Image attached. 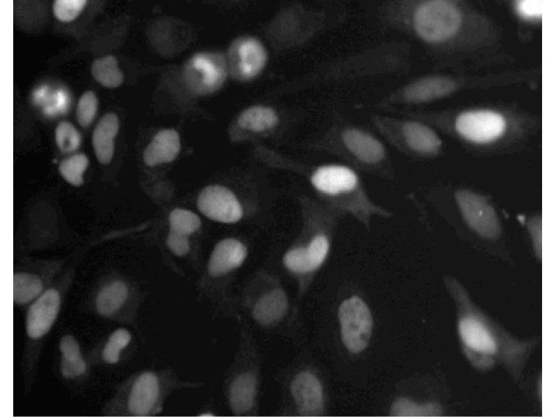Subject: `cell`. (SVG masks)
<instances>
[{"label": "cell", "instance_id": "obj_1", "mask_svg": "<svg viewBox=\"0 0 556 417\" xmlns=\"http://www.w3.org/2000/svg\"><path fill=\"white\" fill-rule=\"evenodd\" d=\"M290 169L302 177L315 197L350 216L369 230L377 218H389L392 213L369 195L359 173L342 163L314 165L295 162Z\"/></svg>", "mask_w": 556, "mask_h": 417}, {"label": "cell", "instance_id": "obj_2", "mask_svg": "<svg viewBox=\"0 0 556 417\" xmlns=\"http://www.w3.org/2000/svg\"><path fill=\"white\" fill-rule=\"evenodd\" d=\"M301 224L295 239L284 254L282 263L291 274L307 277L325 263L345 216L312 195L298 197Z\"/></svg>", "mask_w": 556, "mask_h": 417}, {"label": "cell", "instance_id": "obj_3", "mask_svg": "<svg viewBox=\"0 0 556 417\" xmlns=\"http://www.w3.org/2000/svg\"><path fill=\"white\" fill-rule=\"evenodd\" d=\"M236 319L238 343L223 379V394L234 416H254L258 414L261 381L259 350L247 319L240 314Z\"/></svg>", "mask_w": 556, "mask_h": 417}, {"label": "cell", "instance_id": "obj_4", "mask_svg": "<svg viewBox=\"0 0 556 417\" xmlns=\"http://www.w3.org/2000/svg\"><path fill=\"white\" fill-rule=\"evenodd\" d=\"M316 147L341 158L359 173L391 179L393 169L384 143L371 133L347 126L329 135Z\"/></svg>", "mask_w": 556, "mask_h": 417}, {"label": "cell", "instance_id": "obj_5", "mask_svg": "<svg viewBox=\"0 0 556 417\" xmlns=\"http://www.w3.org/2000/svg\"><path fill=\"white\" fill-rule=\"evenodd\" d=\"M450 287L459 307L458 332L462 348L471 363L480 370L493 367L500 359L502 343L493 327L477 312L462 288L454 282Z\"/></svg>", "mask_w": 556, "mask_h": 417}, {"label": "cell", "instance_id": "obj_6", "mask_svg": "<svg viewBox=\"0 0 556 417\" xmlns=\"http://www.w3.org/2000/svg\"><path fill=\"white\" fill-rule=\"evenodd\" d=\"M203 385L200 382L184 380L171 368L159 372L145 371L138 375L132 384L128 409L137 416L158 414L162 411L165 401L173 392L200 388Z\"/></svg>", "mask_w": 556, "mask_h": 417}, {"label": "cell", "instance_id": "obj_7", "mask_svg": "<svg viewBox=\"0 0 556 417\" xmlns=\"http://www.w3.org/2000/svg\"><path fill=\"white\" fill-rule=\"evenodd\" d=\"M273 281L266 275L252 280L236 297L237 314L240 310L246 314L245 318L262 328L281 322L288 312V300L285 291Z\"/></svg>", "mask_w": 556, "mask_h": 417}, {"label": "cell", "instance_id": "obj_8", "mask_svg": "<svg viewBox=\"0 0 556 417\" xmlns=\"http://www.w3.org/2000/svg\"><path fill=\"white\" fill-rule=\"evenodd\" d=\"M413 23L416 33L429 42L448 39L458 30L461 15L458 8L445 1H431L416 10Z\"/></svg>", "mask_w": 556, "mask_h": 417}, {"label": "cell", "instance_id": "obj_9", "mask_svg": "<svg viewBox=\"0 0 556 417\" xmlns=\"http://www.w3.org/2000/svg\"><path fill=\"white\" fill-rule=\"evenodd\" d=\"M228 72L224 57L218 53H199L185 65L183 78L188 88L197 95H208L224 83Z\"/></svg>", "mask_w": 556, "mask_h": 417}, {"label": "cell", "instance_id": "obj_10", "mask_svg": "<svg viewBox=\"0 0 556 417\" xmlns=\"http://www.w3.org/2000/svg\"><path fill=\"white\" fill-rule=\"evenodd\" d=\"M342 341L353 353L363 351L368 345L372 332L373 319L366 304L353 296L341 303L338 309Z\"/></svg>", "mask_w": 556, "mask_h": 417}, {"label": "cell", "instance_id": "obj_11", "mask_svg": "<svg viewBox=\"0 0 556 417\" xmlns=\"http://www.w3.org/2000/svg\"><path fill=\"white\" fill-rule=\"evenodd\" d=\"M456 199L468 224L480 236L496 238L500 226L493 206L481 195L461 190L456 193Z\"/></svg>", "mask_w": 556, "mask_h": 417}, {"label": "cell", "instance_id": "obj_12", "mask_svg": "<svg viewBox=\"0 0 556 417\" xmlns=\"http://www.w3.org/2000/svg\"><path fill=\"white\" fill-rule=\"evenodd\" d=\"M267 54L262 44L255 38L247 37L236 40L228 53V68L231 76L240 81L256 76L263 69Z\"/></svg>", "mask_w": 556, "mask_h": 417}, {"label": "cell", "instance_id": "obj_13", "mask_svg": "<svg viewBox=\"0 0 556 417\" xmlns=\"http://www.w3.org/2000/svg\"><path fill=\"white\" fill-rule=\"evenodd\" d=\"M505 127L504 117L491 111L463 113L455 122V128L462 137L479 143L498 139L503 134Z\"/></svg>", "mask_w": 556, "mask_h": 417}, {"label": "cell", "instance_id": "obj_14", "mask_svg": "<svg viewBox=\"0 0 556 417\" xmlns=\"http://www.w3.org/2000/svg\"><path fill=\"white\" fill-rule=\"evenodd\" d=\"M197 204L205 216L222 223H235L242 218L243 213L235 195L221 186L204 188L197 197Z\"/></svg>", "mask_w": 556, "mask_h": 417}, {"label": "cell", "instance_id": "obj_15", "mask_svg": "<svg viewBox=\"0 0 556 417\" xmlns=\"http://www.w3.org/2000/svg\"><path fill=\"white\" fill-rule=\"evenodd\" d=\"M247 254L245 245L235 238L222 240L213 248L206 265V275L218 279L229 275L244 263Z\"/></svg>", "mask_w": 556, "mask_h": 417}, {"label": "cell", "instance_id": "obj_16", "mask_svg": "<svg viewBox=\"0 0 556 417\" xmlns=\"http://www.w3.org/2000/svg\"><path fill=\"white\" fill-rule=\"evenodd\" d=\"M290 388L300 415L313 416L322 414L324 408L322 389L313 374L300 373L293 379Z\"/></svg>", "mask_w": 556, "mask_h": 417}, {"label": "cell", "instance_id": "obj_17", "mask_svg": "<svg viewBox=\"0 0 556 417\" xmlns=\"http://www.w3.org/2000/svg\"><path fill=\"white\" fill-rule=\"evenodd\" d=\"M60 296L54 289L44 292L29 308L26 318L28 336L38 339L46 334L58 313Z\"/></svg>", "mask_w": 556, "mask_h": 417}, {"label": "cell", "instance_id": "obj_18", "mask_svg": "<svg viewBox=\"0 0 556 417\" xmlns=\"http://www.w3.org/2000/svg\"><path fill=\"white\" fill-rule=\"evenodd\" d=\"M181 149L179 133L173 129L159 131L147 146L143 153V160L148 166L153 167L173 161Z\"/></svg>", "mask_w": 556, "mask_h": 417}, {"label": "cell", "instance_id": "obj_19", "mask_svg": "<svg viewBox=\"0 0 556 417\" xmlns=\"http://www.w3.org/2000/svg\"><path fill=\"white\" fill-rule=\"evenodd\" d=\"M398 138L411 152L421 154L436 152L441 144L438 136L430 128L414 121L402 125Z\"/></svg>", "mask_w": 556, "mask_h": 417}, {"label": "cell", "instance_id": "obj_20", "mask_svg": "<svg viewBox=\"0 0 556 417\" xmlns=\"http://www.w3.org/2000/svg\"><path fill=\"white\" fill-rule=\"evenodd\" d=\"M119 129L118 117L112 113H106L97 124L92 136V146L98 161L108 163L113 156L114 139Z\"/></svg>", "mask_w": 556, "mask_h": 417}, {"label": "cell", "instance_id": "obj_21", "mask_svg": "<svg viewBox=\"0 0 556 417\" xmlns=\"http://www.w3.org/2000/svg\"><path fill=\"white\" fill-rule=\"evenodd\" d=\"M455 84L445 77H430L406 87L404 96L411 102H423L445 96L455 90Z\"/></svg>", "mask_w": 556, "mask_h": 417}, {"label": "cell", "instance_id": "obj_22", "mask_svg": "<svg viewBox=\"0 0 556 417\" xmlns=\"http://www.w3.org/2000/svg\"><path fill=\"white\" fill-rule=\"evenodd\" d=\"M60 350L63 357L61 372L64 377H78L85 372L86 363L76 340L72 336L65 335L61 338Z\"/></svg>", "mask_w": 556, "mask_h": 417}, {"label": "cell", "instance_id": "obj_23", "mask_svg": "<svg viewBox=\"0 0 556 417\" xmlns=\"http://www.w3.org/2000/svg\"><path fill=\"white\" fill-rule=\"evenodd\" d=\"M129 290L122 281H115L103 288L96 298L97 311L102 316L115 313L127 299Z\"/></svg>", "mask_w": 556, "mask_h": 417}, {"label": "cell", "instance_id": "obj_24", "mask_svg": "<svg viewBox=\"0 0 556 417\" xmlns=\"http://www.w3.org/2000/svg\"><path fill=\"white\" fill-rule=\"evenodd\" d=\"M278 122L276 112L270 107L256 106L245 110L238 117V123L243 129L253 131L272 129Z\"/></svg>", "mask_w": 556, "mask_h": 417}, {"label": "cell", "instance_id": "obj_25", "mask_svg": "<svg viewBox=\"0 0 556 417\" xmlns=\"http://www.w3.org/2000/svg\"><path fill=\"white\" fill-rule=\"evenodd\" d=\"M94 79L101 85L113 88L123 82V74L117 65L116 58L111 55L95 60L91 67Z\"/></svg>", "mask_w": 556, "mask_h": 417}, {"label": "cell", "instance_id": "obj_26", "mask_svg": "<svg viewBox=\"0 0 556 417\" xmlns=\"http://www.w3.org/2000/svg\"><path fill=\"white\" fill-rule=\"evenodd\" d=\"M43 284L36 275L28 273H17L13 276V300L15 303L26 304L42 291Z\"/></svg>", "mask_w": 556, "mask_h": 417}, {"label": "cell", "instance_id": "obj_27", "mask_svg": "<svg viewBox=\"0 0 556 417\" xmlns=\"http://www.w3.org/2000/svg\"><path fill=\"white\" fill-rule=\"evenodd\" d=\"M170 230L189 236L201 227V220L195 213L181 208L173 209L169 215Z\"/></svg>", "mask_w": 556, "mask_h": 417}, {"label": "cell", "instance_id": "obj_28", "mask_svg": "<svg viewBox=\"0 0 556 417\" xmlns=\"http://www.w3.org/2000/svg\"><path fill=\"white\" fill-rule=\"evenodd\" d=\"M88 166V157L83 154H76L63 160L59 165V171L68 183L79 186L83 182V174Z\"/></svg>", "mask_w": 556, "mask_h": 417}, {"label": "cell", "instance_id": "obj_29", "mask_svg": "<svg viewBox=\"0 0 556 417\" xmlns=\"http://www.w3.org/2000/svg\"><path fill=\"white\" fill-rule=\"evenodd\" d=\"M132 336L126 329L115 330L109 337L102 352V358L108 363H116L120 357V351L131 342Z\"/></svg>", "mask_w": 556, "mask_h": 417}, {"label": "cell", "instance_id": "obj_30", "mask_svg": "<svg viewBox=\"0 0 556 417\" xmlns=\"http://www.w3.org/2000/svg\"><path fill=\"white\" fill-rule=\"evenodd\" d=\"M55 139L58 147L64 153L76 150L81 142L79 132L71 123L65 121L58 124L55 131Z\"/></svg>", "mask_w": 556, "mask_h": 417}, {"label": "cell", "instance_id": "obj_31", "mask_svg": "<svg viewBox=\"0 0 556 417\" xmlns=\"http://www.w3.org/2000/svg\"><path fill=\"white\" fill-rule=\"evenodd\" d=\"M98 106V100L94 92H84L79 99L76 117L79 124L83 127L88 126L93 121Z\"/></svg>", "mask_w": 556, "mask_h": 417}, {"label": "cell", "instance_id": "obj_32", "mask_svg": "<svg viewBox=\"0 0 556 417\" xmlns=\"http://www.w3.org/2000/svg\"><path fill=\"white\" fill-rule=\"evenodd\" d=\"M85 0H56L53 5L55 17L63 22L74 20L83 10Z\"/></svg>", "mask_w": 556, "mask_h": 417}, {"label": "cell", "instance_id": "obj_33", "mask_svg": "<svg viewBox=\"0 0 556 417\" xmlns=\"http://www.w3.org/2000/svg\"><path fill=\"white\" fill-rule=\"evenodd\" d=\"M427 407L415 404L405 398H400L393 402L391 409L393 416H411L427 414Z\"/></svg>", "mask_w": 556, "mask_h": 417}, {"label": "cell", "instance_id": "obj_34", "mask_svg": "<svg viewBox=\"0 0 556 417\" xmlns=\"http://www.w3.org/2000/svg\"><path fill=\"white\" fill-rule=\"evenodd\" d=\"M166 245L170 250L177 256H183L190 251V242L188 236L170 230Z\"/></svg>", "mask_w": 556, "mask_h": 417}, {"label": "cell", "instance_id": "obj_35", "mask_svg": "<svg viewBox=\"0 0 556 417\" xmlns=\"http://www.w3.org/2000/svg\"><path fill=\"white\" fill-rule=\"evenodd\" d=\"M545 3L541 0H521L516 3V9L521 16L528 19L540 17L544 10Z\"/></svg>", "mask_w": 556, "mask_h": 417}, {"label": "cell", "instance_id": "obj_36", "mask_svg": "<svg viewBox=\"0 0 556 417\" xmlns=\"http://www.w3.org/2000/svg\"><path fill=\"white\" fill-rule=\"evenodd\" d=\"M198 416H203V417H213V416H216V414L214 413L213 411H202V412L199 413Z\"/></svg>", "mask_w": 556, "mask_h": 417}]
</instances>
